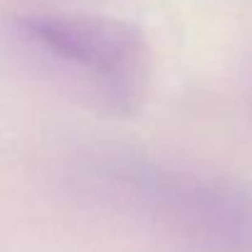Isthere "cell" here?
I'll list each match as a JSON object with an SVG mask.
<instances>
[{
	"label": "cell",
	"instance_id": "cell-1",
	"mask_svg": "<svg viewBox=\"0 0 252 252\" xmlns=\"http://www.w3.org/2000/svg\"><path fill=\"white\" fill-rule=\"evenodd\" d=\"M18 25L40 50L82 69L114 111H136L149 72L139 28L101 15H25Z\"/></svg>",
	"mask_w": 252,
	"mask_h": 252
}]
</instances>
